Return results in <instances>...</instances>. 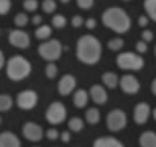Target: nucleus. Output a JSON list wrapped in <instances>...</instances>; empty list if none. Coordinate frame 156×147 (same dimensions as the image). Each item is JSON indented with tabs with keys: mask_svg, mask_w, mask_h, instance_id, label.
Returning <instances> with one entry per match:
<instances>
[{
	"mask_svg": "<svg viewBox=\"0 0 156 147\" xmlns=\"http://www.w3.org/2000/svg\"><path fill=\"white\" fill-rule=\"evenodd\" d=\"M76 57L86 65H95L102 57V42L92 34H83L76 42Z\"/></svg>",
	"mask_w": 156,
	"mask_h": 147,
	"instance_id": "nucleus-1",
	"label": "nucleus"
},
{
	"mask_svg": "<svg viewBox=\"0 0 156 147\" xmlns=\"http://www.w3.org/2000/svg\"><path fill=\"white\" fill-rule=\"evenodd\" d=\"M102 23L117 34H125L132 26L130 17L121 7H109L102 14Z\"/></svg>",
	"mask_w": 156,
	"mask_h": 147,
	"instance_id": "nucleus-2",
	"label": "nucleus"
},
{
	"mask_svg": "<svg viewBox=\"0 0 156 147\" xmlns=\"http://www.w3.org/2000/svg\"><path fill=\"white\" fill-rule=\"evenodd\" d=\"M30 72H31V63L23 56L15 55L7 60L5 74H7L8 79H11L12 82H19V80L26 79Z\"/></svg>",
	"mask_w": 156,
	"mask_h": 147,
	"instance_id": "nucleus-3",
	"label": "nucleus"
},
{
	"mask_svg": "<svg viewBox=\"0 0 156 147\" xmlns=\"http://www.w3.org/2000/svg\"><path fill=\"white\" fill-rule=\"evenodd\" d=\"M115 64L125 71H139L144 67V59L137 52H122L115 57Z\"/></svg>",
	"mask_w": 156,
	"mask_h": 147,
	"instance_id": "nucleus-4",
	"label": "nucleus"
},
{
	"mask_svg": "<svg viewBox=\"0 0 156 147\" xmlns=\"http://www.w3.org/2000/svg\"><path fill=\"white\" fill-rule=\"evenodd\" d=\"M38 55L48 63H55L62 55V45L58 40H46L38 45Z\"/></svg>",
	"mask_w": 156,
	"mask_h": 147,
	"instance_id": "nucleus-5",
	"label": "nucleus"
},
{
	"mask_svg": "<svg viewBox=\"0 0 156 147\" xmlns=\"http://www.w3.org/2000/svg\"><path fill=\"white\" fill-rule=\"evenodd\" d=\"M45 117H46V121L52 125L61 124L67 119V108L60 101H53L48 106L46 112H45Z\"/></svg>",
	"mask_w": 156,
	"mask_h": 147,
	"instance_id": "nucleus-6",
	"label": "nucleus"
},
{
	"mask_svg": "<svg viewBox=\"0 0 156 147\" xmlns=\"http://www.w3.org/2000/svg\"><path fill=\"white\" fill-rule=\"evenodd\" d=\"M128 124V116L122 109H113L109 112L106 117V125L109 131L112 132H118L122 131Z\"/></svg>",
	"mask_w": 156,
	"mask_h": 147,
	"instance_id": "nucleus-7",
	"label": "nucleus"
},
{
	"mask_svg": "<svg viewBox=\"0 0 156 147\" xmlns=\"http://www.w3.org/2000/svg\"><path fill=\"white\" fill-rule=\"evenodd\" d=\"M38 104V94L34 90H22L16 95V105L22 110H31Z\"/></svg>",
	"mask_w": 156,
	"mask_h": 147,
	"instance_id": "nucleus-8",
	"label": "nucleus"
},
{
	"mask_svg": "<svg viewBox=\"0 0 156 147\" xmlns=\"http://www.w3.org/2000/svg\"><path fill=\"white\" fill-rule=\"evenodd\" d=\"M8 42L18 49H27L30 46V35L19 29L11 30L8 34Z\"/></svg>",
	"mask_w": 156,
	"mask_h": 147,
	"instance_id": "nucleus-9",
	"label": "nucleus"
},
{
	"mask_svg": "<svg viewBox=\"0 0 156 147\" xmlns=\"http://www.w3.org/2000/svg\"><path fill=\"white\" fill-rule=\"evenodd\" d=\"M22 134L30 142H40L44 138V130L40 124L33 121H27L23 124L22 127Z\"/></svg>",
	"mask_w": 156,
	"mask_h": 147,
	"instance_id": "nucleus-10",
	"label": "nucleus"
},
{
	"mask_svg": "<svg viewBox=\"0 0 156 147\" xmlns=\"http://www.w3.org/2000/svg\"><path fill=\"white\" fill-rule=\"evenodd\" d=\"M119 86L125 94H137L140 90V82L134 75L125 74L119 79Z\"/></svg>",
	"mask_w": 156,
	"mask_h": 147,
	"instance_id": "nucleus-11",
	"label": "nucleus"
},
{
	"mask_svg": "<svg viewBox=\"0 0 156 147\" xmlns=\"http://www.w3.org/2000/svg\"><path fill=\"white\" fill-rule=\"evenodd\" d=\"M75 87H76V78L72 74L62 75L58 80V85H57V90L62 97H67L71 93H75Z\"/></svg>",
	"mask_w": 156,
	"mask_h": 147,
	"instance_id": "nucleus-12",
	"label": "nucleus"
},
{
	"mask_svg": "<svg viewBox=\"0 0 156 147\" xmlns=\"http://www.w3.org/2000/svg\"><path fill=\"white\" fill-rule=\"evenodd\" d=\"M149 115H151V106L147 102H139L134 106L133 110V120L136 124L143 125L148 121Z\"/></svg>",
	"mask_w": 156,
	"mask_h": 147,
	"instance_id": "nucleus-13",
	"label": "nucleus"
},
{
	"mask_svg": "<svg viewBox=\"0 0 156 147\" xmlns=\"http://www.w3.org/2000/svg\"><path fill=\"white\" fill-rule=\"evenodd\" d=\"M90 97L91 100L94 101V104H98V105H105L107 102V91H106V87L102 85H92L91 89H90Z\"/></svg>",
	"mask_w": 156,
	"mask_h": 147,
	"instance_id": "nucleus-14",
	"label": "nucleus"
},
{
	"mask_svg": "<svg viewBox=\"0 0 156 147\" xmlns=\"http://www.w3.org/2000/svg\"><path fill=\"white\" fill-rule=\"evenodd\" d=\"M0 147H20V140L14 132L4 131L0 134Z\"/></svg>",
	"mask_w": 156,
	"mask_h": 147,
	"instance_id": "nucleus-15",
	"label": "nucleus"
},
{
	"mask_svg": "<svg viewBox=\"0 0 156 147\" xmlns=\"http://www.w3.org/2000/svg\"><path fill=\"white\" fill-rule=\"evenodd\" d=\"M92 147H125L118 139L113 136H102L94 140Z\"/></svg>",
	"mask_w": 156,
	"mask_h": 147,
	"instance_id": "nucleus-16",
	"label": "nucleus"
},
{
	"mask_svg": "<svg viewBox=\"0 0 156 147\" xmlns=\"http://www.w3.org/2000/svg\"><path fill=\"white\" fill-rule=\"evenodd\" d=\"M88 94L84 89H77L76 91L73 93V105L77 109H83V108L88 102Z\"/></svg>",
	"mask_w": 156,
	"mask_h": 147,
	"instance_id": "nucleus-17",
	"label": "nucleus"
},
{
	"mask_svg": "<svg viewBox=\"0 0 156 147\" xmlns=\"http://www.w3.org/2000/svg\"><path fill=\"white\" fill-rule=\"evenodd\" d=\"M140 147H156V132L154 131H144L139 139Z\"/></svg>",
	"mask_w": 156,
	"mask_h": 147,
	"instance_id": "nucleus-18",
	"label": "nucleus"
},
{
	"mask_svg": "<svg viewBox=\"0 0 156 147\" xmlns=\"http://www.w3.org/2000/svg\"><path fill=\"white\" fill-rule=\"evenodd\" d=\"M102 82H103L105 87H107V89H115L119 85L118 75L114 72H105L102 75Z\"/></svg>",
	"mask_w": 156,
	"mask_h": 147,
	"instance_id": "nucleus-19",
	"label": "nucleus"
},
{
	"mask_svg": "<svg viewBox=\"0 0 156 147\" xmlns=\"http://www.w3.org/2000/svg\"><path fill=\"white\" fill-rule=\"evenodd\" d=\"M84 119H86V121L91 125L98 124L101 120V112L97 109V108H90V109H87V112L84 113Z\"/></svg>",
	"mask_w": 156,
	"mask_h": 147,
	"instance_id": "nucleus-20",
	"label": "nucleus"
},
{
	"mask_svg": "<svg viewBox=\"0 0 156 147\" xmlns=\"http://www.w3.org/2000/svg\"><path fill=\"white\" fill-rule=\"evenodd\" d=\"M144 10L147 17L156 22V0H144Z\"/></svg>",
	"mask_w": 156,
	"mask_h": 147,
	"instance_id": "nucleus-21",
	"label": "nucleus"
},
{
	"mask_svg": "<svg viewBox=\"0 0 156 147\" xmlns=\"http://www.w3.org/2000/svg\"><path fill=\"white\" fill-rule=\"evenodd\" d=\"M52 35V28L49 25H41L35 29V37L41 41H46Z\"/></svg>",
	"mask_w": 156,
	"mask_h": 147,
	"instance_id": "nucleus-22",
	"label": "nucleus"
},
{
	"mask_svg": "<svg viewBox=\"0 0 156 147\" xmlns=\"http://www.w3.org/2000/svg\"><path fill=\"white\" fill-rule=\"evenodd\" d=\"M12 105H14V101L11 95H8V94L0 95V110L2 112H8L12 108Z\"/></svg>",
	"mask_w": 156,
	"mask_h": 147,
	"instance_id": "nucleus-23",
	"label": "nucleus"
},
{
	"mask_svg": "<svg viewBox=\"0 0 156 147\" xmlns=\"http://www.w3.org/2000/svg\"><path fill=\"white\" fill-rule=\"evenodd\" d=\"M68 127H69V130L73 131V132H80V131L84 128V121L80 117H72L69 121H68Z\"/></svg>",
	"mask_w": 156,
	"mask_h": 147,
	"instance_id": "nucleus-24",
	"label": "nucleus"
},
{
	"mask_svg": "<svg viewBox=\"0 0 156 147\" xmlns=\"http://www.w3.org/2000/svg\"><path fill=\"white\" fill-rule=\"evenodd\" d=\"M125 45V41L122 40V38L119 37H115V38H112V40L107 42V46H109L110 50H113V52H118L119 49H122Z\"/></svg>",
	"mask_w": 156,
	"mask_h": 147,
	"instance_id": "nucleus-25",
	"label": "nucleus"
},
{
	"mask_svg": "<svg viewBox=\"0 0 156 147\" xmlns=\"http://www.w3.org/2000/svg\"><path fill=\"white\" fill-rule=\"evenodd\" d=\"M58 74V67L56 65V63H48L45 67V75L48 79H55Z\"/></svg>",
	"mask_w": 156,
	"mask_h": 147,
	"instance_id": "nucleus-26",
	"label": "nucleus"
},
{
	"mask_svg": "<svg viewBox=\"0 0 156 147\" xmlns=\"http://www.w3.org/2000/svg\"><path fill=\"white\" fill-rule=\"evenodd\" d=\"M14 23H15V26H18V28H25V26L29 23V17H27V14H25V13H18V14L14 17Z\"/></svg>",
	"mask_w": 156,
	"mask_h": 147,
	"instance_id": "nucleus-27",
	"label": "nucleus"
},
{
	"mask_svg": "<svg viewBox=\"0 0 156 147\" xmlns=\"http://www.w3.org/2000/svg\"><path fill=\"white\" fill-rule=\"evenodd\" d=\"M52 25L55 26L56 29H62L67 25V18L62 14H56L55 17L52 18Z\"/></svg>",
	"mask_w": 156,
	"mask_h": 147,
	"instance_id": "nucleus-28",
	"label": "nucleus"
},
{
	"mask_svg": "<svg viewBox=\"0 0 156 147\" xmlns=\"http://www.w3.org/2000/svg\"><path fill=\"white\" fill-rule=\"evenodd\" d=\"M57 8V3L55 2V0H44L42 2V10L44 13L46 14H52L55 13Z\"/></svg>",
	"mask_w": 156,
	"mask_h": 147,
	"instance_id": "nucleus-29",
	"label": "nucleus"
},
{
	"mask_svg": "<svg viewBox=\"0 0 156 147\" xmlns=\"http://www.w3.org/2000/svg\"><path fill=\"white\" fill-rule=\"evenodd\" d=\"M23 8L29 13H34L38 8V0H25L23 2Z\"/></svg>",
	"mask_w": 156,
	"mask_h": 147,
	"instance_id": "nucleus-30",
	"label": "nucleus"
},
{
	"mask_svg": "<svg viewBox=\"0 0 156 147\" xmlns=\"http://www.w3.org/2000/svg\"><path fill=\"white\" fill-rule=\"evenodd\" d=\"M84 23H86V20L83 19L82 15H73L72 19H71V25H72V28H75V29L82 28Z\"/></svg>",
	"mask_w": 156,
	"mask_h": 147,
	"instance_id": "nucleus-31",
	"label": "nucleus"
},
{
	"mask_svg": "<svg viewBox=\"0 0 156 147\" xmlns=\"http://www.w3.org/2000/svg\"><path fill=\"white\" fill-rule=\"evenodd\" d=\"M11 6H12L11 0H0V14L2 15L8 14V11L11 10Z\"/></svg>",
	"mask_w": 156,
	"mask_h": 147,
	"instance_id": "nucleus-32",
	"label": "nucleus"
},
{
	"mask_svg": "<svg viewBox=\"0 0 156 147\" xmlns=\"http://www.w3.org/2000/svg\"><path fill=\"white\" fill-rule=\"evenodd\" d=\"M76 3L82 10H91L95 0H76Z\"/></svg>",
	"mask_w": 156,
	"mask_h": 147,
	"instance_id": "nucleus-33",
	"label": "nucleus"
},
{
	"mask_svg": "<svg viewBox=\"0 0 156 147\" xmlns=\"http://www.w3.org/2000/svg\"><path fill=\"white\" fill-rule=\"evenodd\" d=\"M147 50H148V42H145V41L140 40L136 42V52L140 53V55H143V53H145Z\"/></svg>",
	"mask_w": 156,
	"mask_h": 147,
	"instance_id": "nucleus-34",
	"label": "nucleus"
},
{
	"mask_svg": "<svg viewBox=\"0 0 156 147\" xmlns=\"http://www.w3.org/2000/svg\"><path fill=\"white\" fill-rule=\"evenodd\" d=\"M58 136H61V134H60L56 128H49V130L46 131V138L49 140H56V139H58Z\"/></svg>",
	"mask_w": 156,
	"mask_h": 147,
	"instance_id": "nucleus-35",
	"label": "nucleus"
},
{
	"mask_svg": "<svg viewBox=\"0 0 156 147\" xmlns=\"http://www.w3.org/2000/svg\"><path fill=\"white\" fill-rule=\"evenodd\" d=\"M141 40L145 41V42H151V41L154 40V33L148 29H144L141 31Z\"/></svg>",
	"mask_w": 156,
	"mask_h": 147,
	"instance_id": "nucleus-36",
	"label": "nucleus"
},
{
	"mask_svg": "<svg viewBox=\"0 0 156 147\" xmlns=\"http://www.w3.org/2000/svg\"><path fill=\"white\" fill-rule=\"evenodd\" d=\"M137 23H139L140 28H147V26H148V23H149V18L147 17V15H140Z\"/></svg>",
	"mask_w": 156,
	"mask_h": 147,
	"instance_id": "nucleus-37",
	"label": "nucleus"
},
{
	"mask_svg": "<svg viewBox=\"0 0 156 147\" xmlns=\"http://www.w3.org/2000/svg\"><path fill=\"white\" fill-rule=\"evenodd\" d=\"M31 23L34 26H41V25H42V17H41V15H38V14H35L34 17L31 18Z\"/></svg>",
	"mask_w": 156,
	"mask_h": 147,
	"instance_id": "nucleus-38",
	"label": "nucleus"
},
{
	"mask_svg": "<svg viewBox=\"0 0 156 147\" xmlns=\"http://www.w3.org/2000/svg\"><path fill=\"white\" fill-rule=\"evenodd\" d=\"M86 28L87 29H90V30H92V29H95V26H97V20L94 19V18H88V19L86 20Z\"/></svg>",
	"mask_w": 156,
	"mask_h": 147,
	"instance_id": "nucleus-39",
	"label": "nucleus"
},
{
	"mask_svg": "<svg viewBox=\"0 0 156 147\" xmlns=\"http://www.w3.org/2000/svg\"><path fill=\"white\" fill-rule=\"evenodd\" d=\"M61 140L64 143H68L71 140V134L69 131H64V132H61Z\"/></svg>",
	"mask_w": 156,
	"mask_h": 147,
	"instance_id": "nucleus-40",
	"label": "nucleus"
},
{
	"mask_svg": "<svg viewBox=\"0 0 156 147\" xmlns=\"http://www.w3.org/2000/svg\"><path fill=\"white\" fill-rule=\"evenodd\" d=\"M7 65V61H5V56H4V52H0V68H5Z\"/></svg>",
	"mask_w": 156,
	"mask_h": 147,
	"instance_id": "nucleus-41",
	"label": "nucleus"
},
{
	"mask_svg": "<svg viewBox=\"0 0 156 147\" xmlns=\"http://www.w3.org/2000/svg\"><path fill=\"white\" fill-rule=\"evenodd\" d=\"M151 91L154 93V95L156 97V78L152 80V83H151Z\"/></svg>",
	"mask_w": 156,
	"mask_h": 147,
	"instance_id": "nucleus-42",
	"label": "nucleus"
},
{
	"mask_svg": "<svg viewBox=\"0 0 156 147\" xmlns=\"http://www.w3.org/2000/svg\"><path fill=\"white\" fill-rule=\"evenodd\" d=\"M152 116H154V119L156 120V108H155V109H154V112H152Z\"/></svg>",
	"mask_w": 156,
	"mask_h": 147,
	"instance_id": "nucleus-43",
	"label": "nucleus"
},
{
	"mask_svg": "<svg viewBox=\"0 0 156 147\" xmlns=\"http://www.w3.org/2000/svg\"><path fill=\"white\" fill-rule=\"evenodd\" d=\"M60 2H61L62 4H67V3H69V0H60Z\"/></svg>",
	"mask_w": 156,
	"mask_h": 147,
	"instance_id": "nucleus-44",
	"label": "nucleus"
},
{
	"mask_svg": "<svg viewBox=\"0 0 156 147\" xmlns=\"http://www.w3.org/2000/svg\"><path fill=\"white\" fill-rule=\"evenodd\" d=\"M155 57H156V45H155Z\"/></svg>",
	"mask_w": 156,
	"mask_h": 147,
	"instance_id": "nucleus-45",
	"label": "nucleus"
},
{
	"mask_svg": "<svg viewBox=\"0 0 156 147\" xmlns=\"http://www.w3.org/2000/svg\"><path fill=\"white\" fill-rule=\"evenodd\" d=\"M122 2H129V0H122Z\"/></svg>",
	"mask_w": 156,
	"mask_h": 147,
	"instance_id": "nucleus-46",
	"label": "nucleus"
}]
</instances>
